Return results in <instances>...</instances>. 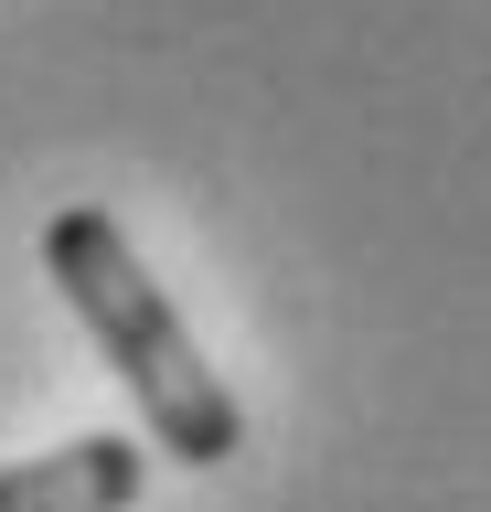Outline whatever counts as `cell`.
I'll use <instances>...</instances> for the list:
<instances>
[{
    "label": "cell",
    "instance_id": "6da1fadb",
    "mask_svg": "<svg viewBox=\"0 0 491 512\" xmlns=\"http://www.w3.org/2000/svg\"><path fill=\"white\" fill-rule=\"evenodd\" d=\"M43 278L65 288V310L86 320V342L107 352V374L129 384L139 427L161 438L171 470H225L235 448H246V406L203 363L193 320L161 299V278L139 267L129 224L107 214V203H65V214L43 224Z\"/></svg>",
    "mask_w": 491,
    "mask_h": 512
},
{
    "label": "cell",
    "instance_id": "7a4b0ae2",
    "mask_svg": "<svg viewBox=\"0 0 491 512\" xmlns=\"http://www.w3.org/2000/svg\"><path fill=\"white\" fill-rule=\"evenodd\" d=\"M139 480H150V448L129 427H97V438H65L43 459H11L0 470V512H129Z\"/></svg>",
    "mask_w": 491,
    "mask_h": 512
}]
</instances>
